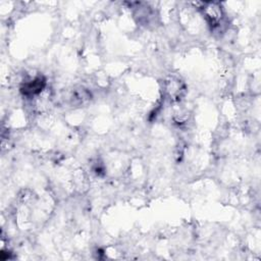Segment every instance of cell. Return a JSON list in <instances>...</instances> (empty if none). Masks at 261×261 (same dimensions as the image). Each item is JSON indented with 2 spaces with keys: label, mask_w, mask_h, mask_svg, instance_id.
Here are the masks:
<instances>
[{
  "label": "cell",
  "mask_w": 261,
  "mask_h": 261,
  "mask_svg": "<svg viewBox=\"0 0 261 261\" xmlns=\"http://www.w3.org/2000/svg\"><path fill=\"white\" fill-rule=\"evenodd\" d=\"M44 87H45V79L42 77H38L34 81L25 84V86L22 87L21 91L25 95H34L37 94V93L41 92Z\"/></svg>",
  "instance_id": "1"
}]
</instances>
